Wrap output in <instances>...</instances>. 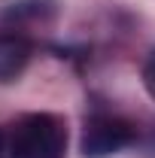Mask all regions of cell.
Returning <instances> with one entry per match:
<instances>
[{
  "label": "cell",
  "instance_id": "5",
  "mask_svg": "<svg viewBox=\"0 0 155 158\" xmlns=\"http://www.w3.org/2000/svg\"><path fill=\"white\" fill-rule=\"evenodd\" d=\"M3 143H6V140H3V131H0V155H3Z\"/></svg>",
  "mask_w": 155,
  "mask_h": 158
},
{
  "label": "cell",
  "instance_id": "2",
  "mask_svg": "<svg viewBox=\"0 0 155 158\" xmlns=\"http://www.w3.org/2000/svg\"><path fill=\"white\" fill-rule=\"evenodd\" d=\"M134 140H137V128L128 118L113 116V113H94L85 118L79 149L85 158H110L122 149H128Z\"/></svg>",
  "mask_w": 155,
  "mask_h": 158
},
{
  "label": "cell",
  "instance_id": "1",
  "mask_svg": "<svg viewBox=\"0 0 155 158\" xmlns=\"http://www.w3.org/2000/svg\"><path fill=\"white\" fill-rule=\"evenodd\" d=\"M67 122L55 113H24L9 131V158H64Z\"/></svg>",
  "mask_w": 155,
  "mask_h": 158
},
{
  "label": "cell",
  "instance_id": "4",
  "mask_svg": "<svg viewBox=\"0 0 155 158\" xmlns=\"http://www.w3.org/2000/svg\"><path fill=\"white\" fill-rule=\"evenodd\" d=\"M143 85H146L149 98L155 100V52L149 55V61H146V67H143Z\"/></svg>",
  "mask_w": 155,
  "mask_h": 158
},
{
  "label": "cell",
  "instance_id": "3",
  "mask_svg": "<svg viewBox=\"0 0 155 158\" xmlns=\"http://www.w3.org/2000/svg\"><path fill=\"white\" fill-rule=\"evenodd\" d=\"M31 55H34V43L24 34L15 31L0 34V82H15L31 64Z\"/></svg>",
  "mask_w": 155,
  "mask_h": 158
}]
</instances>
